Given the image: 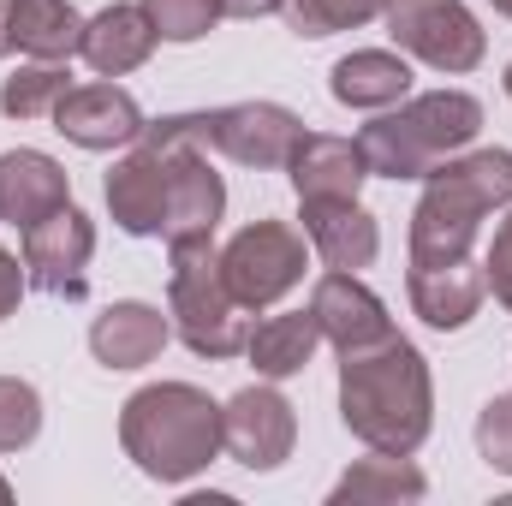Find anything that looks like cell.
Wrapping results in <instances>:
<instances>
[{
	"label": "cell",
	"instance_id": "cell-25",
	"mask_svg": "<svg viewBox=\"0 0 512 506\" xmlns=\"http://www.w3.org/2000/svg\"><path fill=\"white\" fill-rule=\"evenodd\" d=\"M382 12L387 0H286V24L304 42H322V36H340V30H364Z\"/></svg>",
	"mask_w": 512,
	"mask_h": 506
},
{
	"label": "cell",
	"instance_id": "cell-30",
	"mask_svg": "<svg viewBox=\"0 0 512 506\" xmlns=\"http://www.w3.org/2000/svg\"><path fill=\"white\" fill-rule=\"evenodd\" d=\"M24 286H30V274H24V256H12L0 245V322L6 316H18V304H24Z\"/></svg>",
	"mask_w": 512,
	"mask_h": 506
},
{
	"label": "cell",
	"instance_id": "cell-11",
	"mask_svg": "<svg viewBox=\"0 0 512 506\" xmlns=\"http://www.w3.org/2000/svg\"><path fill=\"white\" fill-rule=\"evenodd\" d=\"M143 126H149V120H143L137 96H131L126 84H114V78L72 84V90L60 96V108H54V131H60L66 143L90 149V155L137 143V137H143Z\"/></svg>",
	"mask_w": 512,
	"mask_h": 506
},
{
	"label": "cell",
	"instance_id": "cell-2",
	"mask_svg": "<svg viewBox=\"0 0 512 506\" xmlns=\"http://www.w3.org/2000/svg\"><path fill=\"white\" fill-rule=\"evenodd\" d=\"M120 447L149 483H191L221 459V405L191 381H149L120 405Z\"/></svg>",
	"mask_w": 512,
	"mask_h": 506
},
{
	"label": "cell",
	"instance_id": "cell-20",
	"mask_svg": "<svg viewBox=\"0 0 512 506\" xmlns=\"http://www.w3.org/2000/svg\"><path fill=\"white\" fill-rule=\"evenodd\" d=\"M155 24L143 18V6H131V0H114V6H102L96 18H84V48H78V60L96 72V78H126L137 72L149 54H155Z\"/></svg>",
	"mask_w": 512,
	"mask_h": 506
},
{
	"label": "cell",
	"instance_id": "cell-32",
	"mask_svg": "<svg viewBox=\"0 0 512 506\" xmlns=\"http://www.w3.org/2000/svg\"><path fill=\"white\" fill-rule=\"evenodd\" d=\"M12 6H18V0H0V60L18 54V42H12Z\"/></svg>",
	"mask_w": 512,
	"mask_h": 506
},
{
	"label": "cell",
	"instance_id": "cell-24",
	"mask_svg": "<svg viewBox=\"0 0 512 506\" xmlns=\"http://www.w3.org/2000/svg\"><path fill=\"white\" fill-rule=\"evenodd\" d=\"M72 90V72H66V60H24L6 84H0V114L6 120H54V108H60V96Z\"/></svg>",
	"mask_w": 512,
	"mask_h": 506
},
{
	"label": "cell",
	"instance_id": "cell-3",
	"mask_svg": "<svg viewBox=\"0 0 512 506\" xmlns=\"http://www.w3.org/2000/svg\"><path fill=\"white\" fill-rule=\"evenodd\" d=\"M512 203V149L447 155L423 173V197L411 209V262H459L471 256L483 221Z\"/></svg>",
	"mask_w": 512,
	"mask_h": 506
},
{
	"label": "cell",
	"instance_id": "cell-4",
	"mask_svg": "<svg viewBox=\"0 0 512 506\" xmlns=\"http://www.w3.org/2000/svg\"><path fill=\"white\" fill-rule=\"evenodd\" d=\"M483 131V102L471 90H429L382 108L358 131V149L370 161V179H423L447 155L471 149Z\"/></svg>",
	"mask_w": 512,
	"mask_h": 506
},
{
	"label": "cell",
	"instance_id": "cell-7",
	"mask_svg": "<svg viewBox=\"0 0 512 506\" xmlns=\"http://www.w3.org/2000/svg\"><path fill=\"white\" fill-rule=\"evenodd\" d=\"M304 268H310V239L286 221H251L221 245V274L233 298L251 310H274L292 286H304Z\"/></svg>",
	"mask_w": 512,
	"mask_h": 506
},
{
	"label": "cell",
	"instance_id": "cell-33",
	"mask_svg": "<svg viewBox=\"0 0 512 506\" xmlns=\"http://www.w3.org/2000/svg\"><path fill=\"white\" fill-rule=\"evenodd\" d=\"M489 6H495V12H501V18H512V0H489Z\"/></svg>",
	"mask_w": 512,
	"mask_h": 506
},
{
	"label": "cell",
	"instance_id": "cell-23",
	"mask_svg": "<svg viewBox=\"0 0 512 506\" xmlns=\"http://www.w3.org/2000/svg\"><path fill=\"white\" fill-rule=\"evenodd\" d=\"M12 42L30 60H72L84 48V12L72 0H18L12 6Z\"/></svg>",
	"mask_w": 512,
	"mask_h": 506
},
{
	"label": "cell",
	"instance_id": "cell-12",
	"mask_svg": "<svg viewBox=\"0 0 512 506\" xmlns=\"http://www.w3.org/2000/svg\"><path fill=\"white\" fill-rule=\"evenodd\" d=\"M310 316H316V328H322V340L346 358V352H370V346H382L387 334H399L393 328V316H387L382 292H370L358 274H346V268H328L316 286H310Z\"/></svg>",
	"mask_w": 512,
	"mask_h": 506
},
{
	"label": "cell",
	"instance_id": "cell-31",
	"mask_svg": "<svg viewBox=\"0 0 512 506\" xmlns=\"http://www.w3.org/2000/svg\"><path fill=\"white\" fill-rule=\"evenodd\" d=\"M286 12V0H221V18H274Z\"/></svg>",
	"mask_w": 512,
	"mask_h": 506
},
{
	"label": "cell",
	"instance_id": "cell-22",
	"mask_svg": "<svg viewBox=\"0 0 512 506\" xmlns=\"http://www.w3.org/2000/svg\"><path fill=\"white\" fill-rule=\"evenodd\" d=\"M429 477L411 465V453H370L352 459V471L328 489V506H382V501H423Z\"/></svg>",
	"mask_w": 512,
	"mask_h": 506
},
{
	"label": "cell",
	"instance_id": "cell-8",
	"mask_svg": "<svg viewBox=\"0 0 512 506\" xmlns=\"http://www.w3.org/2000/svg\"><path fill=\"white\" fill-rule=\"evenodd\" d=\"M298 447V411L274 381L239 387L221 405V453L245 471H280Z\"/></svg>",
	"mask_w": 512,
	"mask_h": 506
},
{
	"label": "cell",
	"instance_id": "cell-14",
	"mask_svg": "<svg viewBox=\"0 0 512 506\" xmlns=\"http://www.w3.org/2000/svg\"><path fill=\"white\" fill-rule=\"evenodd\" d=\"M405 298H411V310H417L435 334H459V328H471V316L483 310L489 274H483V262H471V256H459V262H411Z\"/></svg>",
	"mask_w": 512,
	"mask_h": 506
},
{
	"label": "cell",
	"instance_id": "cell-10",
	"mask_svg": "<svg viewBox=\"0 0 512 506\" xmlns=\"http://www.w3.org/2000/svg\"><path fill=\"white\" fill-rule=\"evenodd\" d=\"M298 137H304V120L280 102H227L209 114V149L256 173H286Z\"/></svg>",
	"mask_w": 512,
	"mask_h": 506
},
{
	"label": "cell",
	"instance_id": "cell-28",
	"mask_svg": "<svg viewBox=\"0 0 512 506\" xmlns=\"http://www.w3.org/2000/svg\"><path fill=\"white\" fill-rule=\"evenodd\" d=\"M477 453H483L489 471L512 477V393H495L477 411Z\"/></svg>",
	"mask_w": 512,
	"mask_h": 506
},
{
	"label": "cell",
	"instance_id": "cell-13",
	"mask_svg": "<svg viewBox=\"0 0 512 506\" xmlns=\"http://www.w3.org/2000/svg\"><path fill=\"white\" fill-rule=\"evenodd\" d=\"M102 197H108V215H114L120 233L161 239V227H167V155L143 137L126 143V155L102 179Z\"/></svg>",
	"mask_w": 512,
	"mask_h": 506
},
{
	"label": "cell",
	"instance_id": "cell-16",
	"mask_svg": "<svg viewBox=\"0 0 512 506\" xmlns=\"http://www.w3.org/2000/svg\"><path fill=\"white\" fill-rule=\"evenodd\" d=\"M167 340H173V316H161L143 298H120L90 322V352L102 370H143L167 352Z\"/></svg>",
	"mask_w": 512,
	"mask_h": 506
},
{
	"label": "cell",
	"instance_id": "cell-5",
	"mask_svg": "<svg viewBox=\"0 0 512 506\" xmlns=\"http://www.w3.org/2000/svg\"><path fill=\"white\" fill-rule=\"evenodd\" d=\"M167 316L173 334L197 352V358H239L251 346L256 310L233 298L215 239H173L167 245Z\"/></svg>",
	"mask_w": 512,
	"mask_h": 506
},
{
	"label": "cell",
	"instance_id": "cell-17",
	"mask_svg": "<svg viewBox=\"0 0 512 506\" xmlns=\"http://www.w3.org/2000/svg\"><path fill=\"white\" fill-rule=\"evenodd\" d=\"M66 203H72V179L48 149H6L0 155V221L6 227L24 233Z\"/></svg>",
	"mask_w": 512,
	"mask_h": 506
},
{
	"label": "cell",
	"instance_id": "cell-21",
	"mask_svg": "<svg viewBox=\"0 0 512 506\" xmlns=\"http://www.w3.org/2000/svg\"><path fill=\"white\" fill-rule=\"evenodd\" d=\"M316 346H322L316 316H310V310H280V316H268V322L251 328L245 358H251V370L262 381H286V376H304V370H310Z\"/></svg>",
	"mask_w": 512,
	"mask_h": 506
},
{
	"label": "cell",
	"instance_id": "cell-1",
	"mask_svg": "<svg viewBox=\"0 0 512 506\" xmlns=\"http://www.w3.org/2000/svg\"><path fill=\"white\" fill-rule=\"evenodd\" d=\"M340 423L370 453H417L435 429V381L405 334L340 358Z\"/></svg>",
	"mask_w": 512,
	"mask_h": 506
},
{
	"label": "cell",
	"instance_id": "cell-9",
	"mask_svg": "<svg viewBox=\"0 0 512 506\" xmlns=\"http://www.w3.org/2000/svg\"><path fill=\"white\" fill-rule=\"evenodd\" d=\"M18 239H24V274H30V286H36V292L66 298V304H78V298L90 292L96 221H90L78 203H66V209L42 215V221H36V227H24Z\"/></svg>",
	"mask_w": 512,
	"mask_h": 506
},
{
	"label": "cell",
	"instance_id": "cell-18",
	"mask_svg": "<svg viewBox=\"0 0 512 506\" xmlns=\"http://www.w3.org/2000/svg\"><path fill=\"white\" fill-rule=\"evenodd\" d=\"M304 209V239H310V256H322L328 268H370L382 256V221L352 197V203H298Z\"/></svg>",
	"mask_w": 512,
	"mask_h": 506
},
{
	"label": "cell",
	"instance_id": "cell-19",
	"mask_svg": "<svg viewBox=\"0 0 512 506\" xmlns=\"http://www.w3.org/2000/svg\"><path fill=\"white\" fill-rule=\"evenodd\" d=\"M328 96L352 114H382L411 96V60L399 48H352L328 72Z\"/></svg>",
	"mask_w": 512,
	"mask_h": 506
},
{
	"label": "cell",
	"instance_id": "cell-35",
	"mask_svg": "<svg viewBox=\"0 0 512 506\" xmlns=\"http://www.w3.org/2000/svg\"><path fill=\"white\" fill-rule=\"evenodd\" d=\"M501 84H507V96H512V66H507V78H501Z\"/></svg>",
	"mask_w": 512,
	"mask_h": 506
},
{
	"label": "cell",
	"instance_id": "cell-6",
	"mask_svg": "<svg viewBox=\"0 0 512 506\" xmlns=\"http://www.w3.org/2000/svg\"><path fill=\"white\" fill-rule=\"evenodd\" d=\"M387 36L405 60H423L429 72L465 78L489 54V30L465 0H387Z\"/></svg>",
	"mask_w": 512,
	"mask_h": 506
},
{
	"label": "cell",
	"instance_id": "cell-26",
	"mask_svg": "<svg viewBox=\"0 0 512 506\" xmlns=\"http://www.w3.org/2000/svg\"><path fill=\"white\" fill-rule=\"evenodd\" d=\"M161 42H203L221 24V0H137Z\"/></svg>",
	"mask_w": 512,
	"mask_h": 506
},
{
	"label": "cell",
	"instance_id": "cell-27",
	"mask_svg": "<svg viewBox=\"0 0 512 506\" xmlns=\"http://www.w3.org/2000/svg\"><path fill=\"white\" fill-rule=\"evenodd\" d=\"M42 435V393L18 376H0V453H24Z\"/></svg>",
	"mask_w": 512,
	"mask_h": 506
},
{
	"label": "cell",
	"instance_id": "cell-34",
	"mask_svg": "<svg viewBox=\"0 0 512 506\" xmlns=\"http://www.w3.org/2000/svg\"><path fill=\"white\" fill-rule=\"evenodd\" d=\"M0 501H12V483H6V477H0Z\"/></svg>",
	"mask_w": 512,
	"mask_h": 506
},
{
	"label": "cell",
	"instance_id": "cell-29",
	"mask_svg": "<svg viewBox=\"0 0 512 506\" xmlns=\"http://www.w3.org/2000/svg\"><path fill=\"white\" fill-rule=\"evenodd\" d=\"M483 274H489V292L512 310V215H501V227H495V239L483 251Z\"/></svg>",
	"mask_w": 512,
	"mask_h": 506
},
{
	"label": "cell",
	"instance_id": "cell-15",
	"mask_svg": "<svg viewBox=\"0 0 512 506\" xmlns=\"http://www.w3.org/2000/svg\"><path fill=\"white\" fill-rule=\"evenodd\" d=\"M286 179L298 191V203H352L370 179V161L358 149V137H334V131H304L292 161H286Z\"/></svg>",
	"mask_w": 512,
	"mask_h": 506
}]
</instances>
